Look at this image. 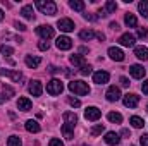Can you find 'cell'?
Segmentation results:
<instances>
[{
  "instance_id": "f5cc1de1",
  "label": "cell",
  "mask_w": 148,
  "mask_h": 146,
  "mask_svg": "<svg viewBox=\"0 0 148 146\" xmlns=\"http://www.w3.org/2000/svg\"><path fill=\"white\" fill-rule=\"evenodd\" d=\"M83 146H88V145H83Z\"/></svg>"
},
{
  "instance_id": "7c38bea8",
  "label": "cell",
  "mask_w": 148,
  "mask_h": 146,
  "mask_svg": "<svg viewBox=\"0 0 148 146\" xmlns=\"http://www.w3.org/2000/svg\"><path fill=\"white\" fill-rule=\"evenodd\" d=\"M117 41H119V45H122V46H134L136 38H134V35H131V33H124Z\"/></svg>"
},
{
  "instance_id": "7bdbcfd3",
  "label": "cell",
  "mask_w": 148,
  "mask_h": 146,
  "mask_svg": "<svg viewBox=\"0 0 148 146\" xmlns=\"http://www.w3.org/2000/svg\"><path fill=\"white\" fill-rule=\"evenodd\" d=\"M140 141H141V146H148V134H143L140 138Z\"/></svg>"
},
{
  "instance_id": "d590c367",
  "label": "cell",
  "mask_w": 148,
  "mask_h": 146,
  "mask_svg": "<svg viewBox=\"0 0 148 146\" xmlns=\"http://www.w3.org/2000/svg\"><path fill=\"white\" fill-rule=\"evenodd\" d=\"M3 93H5V98H10V96H14V89H12L10 86H5V84H3Z\"/></svg>"
},
{
  "instance_id": "5bb4252c",
  "label": "cell",
  "mask_w": 148,
  "mask_h": 146,
  "mask_svg": "<svg viewBox=\"0 0 148 146\" xmlns=\"http://www.w3.org/2000/svg\"><path fill=\"white\" fill-rule=\"evenodd\" d=\"M109 79H110V74L105 72V71H98V72L93 74V81L97 84H105V83H109Z\"/></svg>"
},
{
  "instance_id": "603a6c76",
  "label": "cell",
  "mask_w": 148,
  "mask_h": 146,
  "mask_svg": "<svg viewBox=\"0 0 148 146\" xmlns=\"http://www.w3.org/2000/svg\"><path fill=\"white\" fill-rule=\"evenodd\" d=\"M62 134H64V138L66 139H73L74 138V127L73 126H69V124H62Z\"/></svg>"
},
{
  "instance_id": "ffe728a7",
  "label": "cell",
  "mask_w": 148,
  "mask_h": 146,
  "mask_svg": "<svg viewBox=\"0 0 148 146\" xmlns=\"http://www.w3.org/2000/svg\"><path fill=\"white\" fill-rule=\"evenodd\" d=\"M64 124H69V126L76 127V124H77V115H76L74 112H66V113H64Z\"/></svg>"
},
{
  "instance_id": "d4e9b609",
  "label": "cell",
  "mask_w": 148,
  "mask_h": 146,
  "mask_svg": "<svg viewBox=\"0 0 148 146\" xmlns=\"http://www.w3.org/2000/svg\"><path fill=\"white\" fill-rule=\"evenodd\" d=\"M124 21H126V24H127L129 28H136V24H138V21H136V16H134V14H131V12H127V14H126Z\"/></svg>"
},
{
  "instance_id": "f6af8a7d",
  "label": "cell",
  "mask_w": 148,
  "mask_h": 146,
  "mask_svg": "<svg viewBox=\"0 0 148 146\" xmlns=\"http://www.w3.org/2000/svg\"><path fill=\"white\" fill-rule=\"evenodd\" d=\"M95 38H98L100 41H103V40H105V35H103L102 31H95Z\"/></svg>"
},
{
  "instance_id": "f1b7e54d",
  "label": "cell",
  "mask_w": 148,
  "mask_h": 146,
  "mask_svg": "<svg viewBox=\"0 0 148 146\" xmlns=\"http://www.w3.org/2000/svg\"><path fill=\"white\" fill-rule=\"evenodd\" d=\"M115 9H117V3H115L114 0H107V2H105L103 10L107 12V16H109V14H112V12H115Z\"/></svg>"
},
{
  "instance_id": "7402d4cb",
  "label": "cell",
  "mask_w": 148,
  "mask_h": 146,
  "mask_svg": "<svg viewBox=\"0 0 148 146\" xmlns=\"http://www.w3.org/2000/svg\"><path fill=\"white\" fill-rule=\"evenodd\" d=\"M134 55L140 60H148V48L147 46H134Z\"/></svg>"
},
{
  "instance_id": "816d5d0a",
  "label": "cell",
  "mask_w": 148,
  "mask_h": 146,
  "mask_svg": "<svg viewBox=\"0 0 148 146\" xmlns=\"http://www.w3.org/2000/svg\"><path fill=\"white\" fill-rule=\"evenodd\" d=\"M2 19H3V10L0 9V21H2Z\"/></svg>"
},
{
  "instance_id": "bcb514c9",
  "label": "cell",
  "mask_w": 148,
  "mask_h": 146,
  "mask_svg": "<svg viewBox=\"0 0 148 146\" xmlns=\"http://www.w3.org/2000/svg\"><path fill=\"white\" fill-rule=\"evenodd\" d=\"M141 89H143V93H145V95H148V79L145 81V83H143V86H141Z\"/></svg>"
},
{
  "instance_id": "83f0119b",
  "label": "cell",
  "mask_w": 148,
  "mask_h": 146,
  "mask_svg": "<svg viewBox=\"0 0 148 146\" xmlns=\"http://www.w3.org/2000/svg\"><path fill=\"white\" fill-rule=\"evenodd\" d=\"M69 7H71L73 10L81 12V10H84V2H81V0H71V2H69Z\"/></svg>"
},
{
  "instance_id": "1f68e13d",
  "label": "cell",
  "mask_w": 148,
  "mask_h": 146,
  "mask_svg": "<svg viewBox=\"0 0 148 146\" xmlns=\"http://www.w3.org/2000/svg\"><path fill=\"white\" fill-rule=\"evenodd\" d=\"M107 119H109L110 122H114V124H121V122H122V115L117 113V112H110V113L107 115Z\"/></svg>"
},
{
  "instance_id": "e575fe53",
  "label": "cell",
  "mask_w": 148,
  "mask_h": 146,
  "mask_svg": "<svg viewBox=\"0 0 148 146\" xmlns=\"http://www.w3.org/2000/svg\"><path fill=\"white\" fill-rule=\"evenodd\" d=\"M79 74H81V76H88V74H91V65H90V64H84V65L79 69Z\"/></svg>"
},
{
  "instance_id": "277c9868",
  "label": "cell",
  "mask_w": 148,
  "mask_h": 146,
  "mask_svg": "<svg viewBox=\"0 0 148 146\" xmlns=\"http://www.w3.org/2000/svg\"><path fill=\"white\" fill-rule=\"evenodd\" d=\"M36 33L43 38L45 41H48L50 38H53V35H55L53 28H52V26H48V24H41V26H38V28H36Z\"/></svg>"
},
{
  "instance_id": "f35d334b",
  "label": "cell",
  "mask_w": 148,
  "mask_h": 146,
  "mask_svg": "<svg viewBox=\"0 0 148 146\" xmlns=\"http://www.w3.org/2000/svg\"><path fill=\"white\" fill-rule=\"evenodd\" d=\"M48 146H64V143H62L60 139L53 138V139H50V143H48Z\"/></svg>"
},
{
  "instance_id": "4dcf8cb0",
  "label": "cell",
  "mask_w": 148,
  "mask_h": 146,
  "mask_svg": "<svg viewBox=\"0 0 148 146\" xmlns=\"http://www.w3.org/2000/svg\"><path fill=\"white\" fill-rule=\"evenodd\" d=\"M131 124H133V127H136V129H141L143 126H145V122H143V119L141 117H138V115H134V117H131V120H129Z\"/></svg>"
},
{
  "instance_id": "681fc988",
  "label": "cell",
  "mask_w": 148,
  "mask_h": 146,
  "mask_svg": "<svg viewBox=\"0 0 148 146\" xmlns=\"http://www.w3.org/2000/svg\"><path fill=\"white\" fill-rule=\"evenodd\" d=\"M122 136H131V134H129V131H127V129H122Z\"/></svg>"
},
{
  "instance_id": "2e32d148",
  "label": "cell",
  "mask_w": 148,
  "mask_h": 146,
  "mask_svg": "<svg viewBox=\"0 0 148 146\" xmlns=\"http://www.w3.org/2000/svg\"><path fill=\"white\" fill-rule=\"evenodd\" d=\"M103 139H105V143H107V145H110V146H117L119 143H121V138H119V134H117V132H114V131L107 132Z\"/></svg>"
},
{
  "instance_id": "db71d44e",
  "label": "cell",
  "mask_w": 148,
  "mask_h": 146,
  "mask_svg": "<svg viewBox=\"0 0 148 146\" xmlns=\"http://www.w3.org/2000/svg\"><path fill=\"white\" fill-rule=\"evenodd\" d=\"M147 110H148V105H147Z\"/></svg>"
},
{
  "instance_id": "7dc6e473",
  "label": "cell",
  "mask_w": 148,
  "mask_h": 146,
  "mask_svg": "<svg viewBox=\"0 0 148 146\" xmlns=\"http://www.w3.org/2000/svg\"><path fill=\"white\" fill-rule=\"evenodd\" d=\"M110 28L114 29V31H119V29H121V26H119L117 23H110Z\"/></svg>"
},
{
  "instance_id": "8d00e7d4",
  "label": "cell",
  "mask_w": 148,
  "mask_h": 146,
  "mask_svg": "<svg viewBox=\"0 0 148 146\" xmlns=\"http://www.w3.org/2000/svg\"><path fill=\"white\" fill-rule=\"evenodd\" d=\"M38 48H40L41 52H45V50H48V48H50V43L43 40V41H40V43H38Z\"/></svg>"
},
{
  "instance_id": "8fae6325",
  "label": "cell",
  "mask_w": 148,
  "mask_h": 146,
  "mask_svg": "<svg viewBox=\"0 0 148 146\" xmlns=\"http://www.w3.org/2000/svg\"><path fill=\"white\" fill-rule=\"evenodd\" d=\"M109 57L115 62H122L124 60V52L121 48H117V46H110L109 48Z\"/></svg>"
},
{
  "instance_id": "836d02e7",
  "label": "cell",
  "mask_w": 148,
  "mask_h": 146,
  "mask_svg": "<svg viewBox=\"0 0 148 146\" xmlns=\"http://www.w3.org/2000/svg\"><path fill=\"white\" fill-rule=\"evenodd\" d=\"M0 53L5 55V57H9V55L14 53V48L12 46H7V45H0Z\"/></svg>"
},
{
  "instance_id": "f907efd6",
  "label": "cell",
  "mask_w": 148,
  "mask_h": 146,
  "mask_svg": "<svg viewBox=\"0 0 148 146\" xmlns=\"http://www.w3.org/2000/svg\"><path fill=\"white\" fill-rule=\"evenodd\" d=\"M5 100H7V98H5V96H2V95H0V105H2V103H3V102H5Z\"/></svg>"
},
{
  "instance_id": "3957f363",
  "label": "cell",
  "mask_w": 148,
  "mask_h": 146,
  "mask_svg": "<svg viewBox=\"0 0 148 146\" xmlns=\"http://www.w3.org/2000/svg\"><path fill=\"white\" fill-rule=\"evenodd\" d=\"M62 91H64V84H62L60 79H52V81L47 83V93H48V95L57 96V95H60Z\"/></svg>"
},
{
  "instance_id": "74e56055",
  "label": "cell",
  "mask_w": 148,
  "mask_h": 146,
  "mask_svg": "<svg viewBox=\"0 0 148 146\" xmlns=\"http://www.w3.org/2000/svg\"><path fill=\"white\" fill-rule=\"evenodd\" d=\"M67 103H69L71 107H79V105H81V102H79L77 98H67Z\"/></svg>"
},
{
  "instance_id": "d6986e66",
  "label": "cell",
  "mask_w": 148,
  "mask_h": 146,
  "mask_svg": "<svg viewBox=\"0 0 148 146\" xmlns=\"http://www.w3.org/2000/svg\"><path fill=\"white\" fill-rule=\"evenodd\" d=\"M21 16H23L24 19L33 21V19H35V10H33V5H24V7L21 9Z\"/></svg>"
},
{
  "instance_id": "ab89813d",
  "label": "cell",
  "mask_w": 148,
  "mask_h": 146,
  "mask_svg": "<svg viewBox=\"0 0 148 146\" xmlns=\"http://www.w3.org/2000/svg\"><path fill=\"white\" fill-rule=\"evenodd\" d=\"M138 36L140 38H148V29L147 28H140V29H138Z\"/></svg>"
},
{
  "instance_id": "44dd1931",
  "label": "cell",
  "mask_w": 148,
  "mask_h": 146,
  "mask_svg": "<svg viewBox=\"0 0 148 146\" xmlns=\"http://www.w3.org/2000/svg\"><path fill=\"white\" fill-rule=\"evenodd\" d=\"M24 127H26V131L28 132H40V124H38L36 120H33V119H29V120H26V124H24Z\"/></svg>"
},
{
  "instance_id": "11a10c76",
  "label": "cell",
  "mask_w": 148,
  "mask_h": 146,
  "mask_svg": "<svg viewBox=\"0 0 148 146\" xmlns=\"http://www.w3.org/2000/svg\"><path fill=\"white\" fill-rule=\"evenodd\" d=\"M133 146H134V145H133Z\"/></svg>"
},
{
  "instance_id": "9c48e42d",
  "label": "cell",
  "mask_w": 148,
  "mask_h": 146,
  "mask_svg": "<svg viewBox=\"0 0 148 146\" xmlns=\"http://www.w3.org/2000/svg\"><path fill=\"white\" fill-rule=\"evenodd\" d=\"M129 74H131L134 79H143V77H145V74H147V71H145V67H143V65L134 64V65H131V67H129Z\"/></svg>"
},
{
  "instance_id": "c3c4849f",
  "label": "cell",
  "mask_w": 148,
  "mask_h": 146,
  "mask_svg": "<svg viewBox=\"0 0 148 146\" xmlns=\"http://www.w3.org/2000/svg\"><path fill=\"white\" fill-rule=\"evenodd\" d=\"M79 52H81V53H88V48H86V46H81Z\"/></svg>"
},
{
  "instance_id": "d6a6232c",
  "label": "cell",
  "mask_w": 148,
  "mask_h": 146,
  "mask_svg": "<svg viewBox=\"0 0 148 146\" xmlns=\"http://www.w3.org/2000/svg\"><path fill=\"white\" fill-rule=\"evenodd\" d=\"M105 131V127H103V124H97V126H93L91 127V131H90V134L91 136H98V134H102Z\"/></svg>"
},
{
  "instance_id": "4316f807",
  "label": "cell",
  "mask_w": 148,
  "mask_h": 146,
  "mask_svg": "<svg viewBox=\"0 0 148 146\" xmlns=\"http://www.w3.org/2000/svg\"><path fill=\"white\" fill-rule=\"evenodd\" d=\"M138 10L145 19H148V0H143V2L138 3Z\"/></svg>"
},
{
  "instance_id": "484cf974",
  "label": "cell",
  "mask_w": 148,
  "mask_h": 146,
  "mask_svg": "<svg viewBox=\"0 0 148 146\" xmlns=\"http://www.w3.org/2000/svg\"><path fill=\"white\" fill-rule=\"evenodd\" d=\"M71 64H73L74 67H83L84 65V59H83V55H71Z\"/></svg>"
},
{
  "instance_id": "8992f818",
  "label": "cell",
  "mask_w": 148,
  "mask_h": 146,
  "mask_svg": "<svg viewBox=\"0 0 148 146\" xmlns=\"http://www.w3.org/2000/svg\"><path fill=\"white\" fill-rule=\"evenodd\" d=\"M10 77L14 83H21L23 81V72H19V71H9V69H0V77Z\"/></svg>"
},
{
  "instance_id": "5b68a950",
  "label": "cell",
  "mask_w": 148,
  "mask_h": 146,
  "mask_svg": "<svg viewBox=\"0 0 148 146\" xmlns=\"http://www.w3.org/2000/svg\"><path fill=\"white\" fill-rule=\"evenodd\" d=\"M57 28L62 33H71V31H74V23L71 19H67V17H62V19L57 21Z\"/></svg>"
},
{
  "instance_id": "7a4b0ae2",
  "label": "cell",
  "mask_w": 148,
  "mask_h": 146,
  "mask_svg": "<svg viewBox=\"0 0 148 146\" xmlns=\"http://www.w3.org/2000/svg\"><path fill=\"white\" fill-rule=\"evenodd\" d=\"M69 89L73 91L74 95H77V96H84V95L90 93V86L84 81H71L69 83Z\"/></svg>"
},
{
  "instance_id": "b9f144b4",
  "label": "cell",
  "mask_w": 148,
  "mask_h": 146,
  "mask_svg": "<svg viewBox=\"0 0 148 146\" xmlns=\"http://www.w3.org/2000/svg\"><path fill=\"white\" fill-rule=\"evenodd\" d=\"M14 26H16V29H19V31H26V26H24V24H21L19 21H16V23H14Z\"/></svg>"
},
{
  "instance_id": "ac0fdd59",
  "label": "cell",
  "mask_w": 148,
  "mask_h": 146,
  "mask_svg": "<svg viewBox=\"0 0 148 146\" xmlns=\"http://www.w3.org/2000/svg\"><path fill=\"white\" fill-rule=\"evenodd\" d=\"M24 64H26L29 69H36L38 65L41 64V59H40V57H33V55H26Z\"/></svg>"
},
{
  "instance_id": "ba28073f",
  "label": "cell",
  "mask_w": 148,
  "mask_h": 146,
  "mask_svg": "<svg viewBox=\"0 0 148 146\" xmlns=\"http://www.w3.org/2000/svg\"><path fill=\"white\" fill-rule=\"evenodd\" d=\"M55 46L59 48V50H71V46H73V40L69 36H59L57 38V41H55Z\"/></svg>"
},
{
  "instance_id": "9a60e30c",
  "label": "cell",
  "mask_w": 148,
  "mask_h": 146,
  "mask_svg": "<svg viewBox=\"0 0 148 146\" xmlns=\"http://www.w3.org/2000/svg\"><path fill=\"white\" fill-rule=\"evenodd\" d=\"M105 96H107L109 102H117V100H121V91H119L117 86H110V88L107 89Z\"/></svg>"
},
{
  "instance_id": "60d3db41",
  "label": "cell",
  "mask_w": 148,
  "mask_h": 146,
  "mask_svg": "<svg viewBox=\"0 0 148 146\" xmlns=\"http://www.w3.org/2000/svg\"><path fill=\"white\" fill-rule=\"evenodd\" d=\"M83 16H84V19H88V21H97V19H98L97 14H83Z\"/></svg>"
},
{
  "instance_id": "cb8c5ba5",
  "label": "cell",
  "mask_w": 148,
  "mask_h": 146,
  "mask_svg": "<svg viewBox=\"0 0 148 146\" xmlns=\"http://www.w3.org/2000/svg\"><path fill=\"white\" fill-rule=\"evenodd\" d=\"M79 38L83 41H90V40L95 38V31L93 29H83V31H79Z\"/></svg>"
},
{
  "instance_id": "4fadbf2b",
  "label": "cell",
  "mask_w": 148,
  "mask_h": 146,
  "mask_svg": "<svg viewBox=\"0 0 148 146\" xmlns=\"http://www.w3.org/2000/svg\"><path fill=\"white\" fill-rule=\"evenodd\" d=\"M28 91L33 95V96H40L41 95V91H43V86H41V83L40 81H29V86H28Z\"/></svg>"
},
{
  "instance_id": "6da1fadb",
  "label": "cell",
  "mask_w": 148,
  "mask_h": 146,
  "mask_svg": "<svg viewBox=\"0 0 148 146\" xmlns=\"http://www.w3.org/2000/svg\"><path fill=\"white\" fill-rule=\"evenodd\" d=\"M35 5H36L38 10H41V12L47 14V16H55V14H57V5H55V2H52V0H38Z\"/></svg>"
},
{
  "instance_id": "30bf717a",
  "label": "cell",
  "mask_w": 148,
  "mask_h": 146,
  "mask_svg": "<svg viewBox=\"0 0 148 146\" xmlns=\"http://www.w3.org/2000/svg\"><path fill=\"white\" fill-rule=\"evenodd\" d=\"M84 117L86 120H98L102 117V110H98L97 107H88L84 110Z\"/></svg>"
},
{
  "instance_id": "ee69618b",
  "label": "cell",
  "mask_w": 148,
  "mask_h": 146,
  "mask_svg": "<svg viewBox=\"0 0 148 146\" xmlns=\"http://www.w3.org/2000/svg\"><path fill=\"white\" fill-rule=\"evenodd\" d=\"M121 86H124V88H127V86H129V79L122 76V77H121Z\"/></svg>"
},
{
  "instance_id": "f546056e",
  "label": "cell",
  "mask_w": 148,
  "mask_h": 146,
  "mask_svg": "<svg viewBox=\"0 0 148 146\" xmlns=\"http://www.w3.org/2000/svg\"><path fill=\"white\" fill-rule=\"evenodd\" d=\"M7 146H23V141H21V138H19V136L12 134V136L7 139Z\"/></svg>"
},
{
  "instance_id": "e0dca14e",
  "label": "cell",
  "mask_w": 148,
  "mask_h": 146,
  "mask_svg": "<svg viewBox=\"0 0 148 146\" xmlns=\"http://www.w3.org/2000/svg\"><path fill=\"white\" fill-rule=\"evenodd\" d=\"M31 107H33V103H31L29 98L21 96V98L17 100V108L21 110V112H28V110H31Z\"/></svg>"
},
{
  "instance_id": "52a82bcc",
  "label": "cell",
  "mask_w": 148,
  "mask_h": 146,
  "mask_svg": "<svg viewBox=\"0 0 148 146\" xmlns=\"http://www.w3.org/2000/svg\"><path fill=\"white\" fill-rule=\"evenodd\" d=\"M122 102H124V105H126L127 108H134V107H138V103H140V96L134 95V93H127V95H124Z\"/></svg>"
}]
</instances>
